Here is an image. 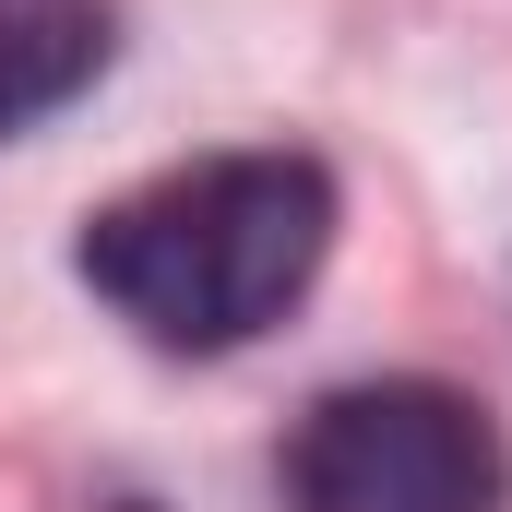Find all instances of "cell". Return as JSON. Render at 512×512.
I'll return each instance as SVG.
<instances>
[{
    "label": "cell",
    "instance_id": "cell-1",
    "mask_svg": "<svg viewBox=\"0 0 512 512\" xmlns=\"http://www.w3.org/2000/svg\"><path fill=\"white\" fill-rule=\"evenodd\" d=\"M334 251V179L310 155H203L84 227V286L167 358H227L310 298Z\"/></svg>",
    "mask_w": 512,
    "mask_h": 512
},
{
    "label": "cell",
    "instance_id": "cell-2",
    "mask_svg": "<svg viewBox=\"0 0 512 512\" xmlns=\"http://www.w3.org/2000/svg\"><path fill=\"white\" fill-rule=\"evenodd\" d=\"M512 453L453 382H346L286 429V512H501Z\"/></svg>",
    "mask_w": 512,
    "mask_h": 512
},
{
    "label": "cell",
    "instance_id": "cell-3",
    "mask_svg": "<svg viewBox=\"0 0 512 512\" xmlns=\"http://www.w3.org/2000/svg\"><path fill=\"white\" fill-rule=\"evenodd\" d=\"M108 72V0H0V143Z\"/></svg>",
    "mask_w": 512,
    "mask_h": 512
}]
</instances>
